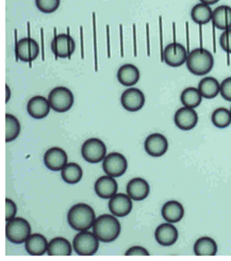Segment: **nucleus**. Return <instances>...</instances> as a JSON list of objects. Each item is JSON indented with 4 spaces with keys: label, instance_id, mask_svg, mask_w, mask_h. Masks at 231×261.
Returning <instances> with one entry per match:
<instances>
[{
    "label": "nucleus",
    "instance_id": "1",
    "mask_svg": "<svg viewBox=\"0 0 231 261\" xmlns=\"http://www.w3.org/2000/svg\"><path fill=\"white\" fill-rule=\"evenodd\" d=\"M121 226L117 217L113 215H102L96 218L93 225V232L100 242L110 243L115 241L120 234Z\"/></svg>",
    "mask_w": 231,
    "mask_h": 261
},
{
    "label": "nucleus",
    "instance_id": "2",
    "mask_svg": "<svg viewBox=\"0 0 231 261\" xmlns=\"http://www.w3.org/2000/svg\"><path fill=\"white\" fill-rule=\"evenodd\" d=\"M96 216L94 209L87 204L74 205L67 213L69 226L78 232L93 228Z\"/></svg>",
    "mask_w": 231,
    "mask_h": 261
},
{
    "label": "nucleus",
    "instance_id": "3",
    "mask_svg": "<svg viewBox=\"0 0 231 261\" xmlns=\"http://www.w3.org/2000/svg\"><path fill=\"white\" fill-rule=\"evenodd\" d=\"M213 66L214 58L209 50L200 47V48L193 49L189 53L187 67L193 75L204 76L211 72Z\"/></svg>",
    "mask_w": 231,
    "mask_h": 261
},
{
    "label": "nucleus",
    "instance_id": "4",
    "mask_svg": "<svg viewBox=\"0 0 231 261\" xmlns=\"http://www.w3.org/2000/svg\"><path fill=\"white\" fill-rule=\"evenodd\" d=\"M31 234L30 223L22 218H14L6 223V238L14 244H22Z\"/></svg>",
    "mask_w": 231,
    "mask_h": 261
},
{
    "label": "nucleus",
    "instance_id": "5",
    "mask_svg": "<svg viewBox=\"0 0 231 261\" xmlns=\"http://www.w3.org/2000/svg\"><path fill=\"white\" fill-rule=\"evenodd\" d=\"M99 242L94 232L89 230L79 231L72 240V248L79 256H93L98 251Z\"/></svg>",
    "mask_w": 231,
    "mask_h": 261
},
{
    "label": "nucleus",
    "instance_id": "6",
    "mask_svg": "<svg viewBox=\"0 0 231 261\" xmlns=\"http://www.w3.org/2000/svg\"><path fill=\"white\" fill-rule=\"evenodd\" d=\"M52 110L58 113H64L71 109L74 106L75 97L72 92L65 87H57L53 89L48 95Z\"/></svg>",
    "mask_w": 231,
    "mask_h": 261
},
{
    "label": "nucleus",
    "instance_id": "7",
    "mask_svg": "<svg viewBox=\"0 0 231 261\" xmlns=\"http://www.w3.org/2000/svg\"><path fill=\"white\" fill-rule=\"evenodd\" d=\"M15 55L16 61L32 63L40 55V45L30 35L27 38L17 40V31L15 30Z\"/></svg>",
    "mask_w": 231,
    "mask_h": 261
},
{
    "label": "nucleus",
    "instance_id": "8",
    "mask_svg": "<svg viewBox=\"0 0 231 261\" xmlns=\"http://www.w3.org/2000/svg\"><path fill=\"white\" fill-rule=\"evenodd\" d=\"M81 155L89 163L96 164L102 162L107 156V146L100 139L91 138L82 144Z\"/></svg>",
    "mask_w": 231,
    "mask_h": 261
},
{
    "label": "nucleus",
    "instance_id": "9",
    "mask_svg": "<svg viewBox=\"0 0 231 261\" xmlns=\"http://www.w3.org/2000/svg\"><path fill=\"white\" fill-rule=\"evenodd\" d=\"M76 49V44L74 39L70 37L69 28L67 29V33L56 34L55 29V38L52 42V50L56 57V59H70L71 55L74 54Z\"/></svg>",
    "mask_w": 231,
    "mask_h": 261
},
{
    "label": "nucleus",
    "instance_id": "10",
    "mask_svg": "<svg viewBox=\"0 0 231 261\" xmlns=\"http://www.w3.org/2000/svg\"><path fill=\"white\" fill-rule=\"evenodd\" d=\"M188 50L186 47L177 42H173L164 47L162 62L171 67H180L187 63Z\"/></svg>",
    "mask_w": 231,
    "mask_h": 261
},
{
    "label": "nucleus",
    "instance_id": "11",
    "mask_svg": "<svg viewBox=\"0 0 231 261\" xmlns=\"http://www.w3.org/2000/svg\"><path fill=\"white\" fill-rule=\"evenodd\" d=\"M128 168V162L124 155L119 152L108 153L102 161V170L109 176L114 178L123 176Z\"/></svg>",
    "mask_w": 231,
    "mask_h": 261
},
{
    "label": "nucleus",
    "instance_id": "12",
    "mask_svg": "<svg viewBox=\"0 0 231 261\" xmlns=\"http://www.w3.org/2000/svg\"><path fill=\"white\" fill-rule=\"evenodd\" d=\"M120 102L123 108L129 112L140 111L145 105L144 93L137 88H129L121 94Z\"/></svg>",
    "mask_w": 231,
    "mask_h": 261
},
{
    "label": "nucleus",
    "instance_id": "13",
    "mask_svg": "<svg viewBox=\"0 0 231 261\" xmlns=\"http://www.w3.org/2000/svg\"><path fill=\"white\" fill-rule=\"evenodd\" d=\"M109 210L117 218H125L132 211V198L128 194L116 193L109 200Z\"/></svg>",
    "mask_w": 231,
    "mask_h": 261
},
{
    "label": "nucleus",
    "instance_id": "14",
    "mask_svg": "<svg viewBox=\"0 0 231 261\" xmlns=\"http://www.w3.org/2000/svg\"><path fill=\"white\" fill-rule=\"evenodd\" d=\"M44 163L48 170L54 172L62 171V169L68 163L67 153L61 147H52L45 152Z\"/></svg>",
    "mask_w": 231,
    "mask_h": 261
},
{
    "label": "nucleus",
    "instance_id": "15",
    "mask_svg": "<svg viewBox=\"0 0 231 261\" xmlns=\"http://www.w3.org/2000/svg\"><path fill=\"white\" fill-rule=\"evenodd\" d=\"M174 122L179 129L188 132V130H192L196 127L198 123V114L194 109L184 106L176 111Z\"/></svg>",
    "mask_w": 231,
    "mask_h": 261
},
{
    "label": "nucleus",
    "instance_id": "16",
    "mask_svg": "<svg viewBox=\"0 0 231 261\" xmlns=\"http://www.w3.org/2000/svg\"><path fill=\"white\" fill-rule=\"evenodd\" d=\"M144 147L151 157H162L168 149V141L161 134H152L145 140Z\"/></svg>",
    "mask_w": 231,
    "mask_h": 261
},
{
    "label": "nucleus",
    "instance_id": "17",
    "mask_svg": "<svg viewBox=\"0 0 231 261\" xmlns=\"http://www.w3.org/2000/svg\"><path fill=\"white\" fill-rule=\"evenodd\" d=\"M94 189L97 196L104 199H110L117 193L118 184L114 177L106 174L96 180Z\"/></svg>",
    "mask_w": 231,
    "mask_h": 261
},
{
    "label": "nucleus",
    "instance_id": "18",
    "mask_svg": "<svg viewBox=\"0 0 231 261\" xmlns=\"http://www.w3.org/2000/svg\"><path fill=\"white\" fill-rule=\"evenodd\" d=\"M178 230L173 223H163L155 231L156 241L162 246H172L178 240Z\"/></svg>",
    "mask_w": 231,
    "mask_h": 261
},
{
    "label": "nucleus",
    "instance_id": "19",
    "mask_svg": "<svg viewBox=\"0 0 231 261\" xmlns=\"http://www.w3.org/2000/svg\"><path fill=\"white\" fill-rule=\"evenodd\" d=\"M52 110V107L48 98L44 96H34L27 105L28 114L34 120H43L48 116Z\"/></svg>",
    "mask_w": 231,
    "mask_h": 261
},
{
    "label": "nucleus",
    "instance_id": "20",
    "mask_svg": "<svg viewBox=\"0 0 231 261\" xmlns=\"http://www.w3.org/2000/svg\"><path fill=\"white\" fill-rule=\"evenodd\" d=\"M127 194L132 198V200L141 201L145 198H147L150 193L149 184L143 178H133L131 179L127 187Z\"/></svg>",
    "mask_w": 231,
    "mask_h": 261
},
{
    "label": "nucleus",
    "instance_id": "21",
    "mask_svg": "<svg viewBox=\"0 0 231 261\" xmlns=\"http://www.w3.org/2000/svg\"><path fill=\"white\" fill-rule=\"evenodd\" d=\"M48 242L41 233H31L25 242L26 251L31 256H43L47 253Z\"/></svg>",
    "mask_w": 231,
    "mask_h": 261
},
{
    "label": "nucleus",
    "instance_id": "22",
    "mask_svg": "<svg viewBox=\"0 0 231 261\" xmlns=\"http://www.w3.org/2000/svg\"><path fill=\"white\" fill-rule=\"evenodd\" d=\"M162 218L168 223H178L185 217V208L177 200H169L161 210Z\"/></svg>",
    "mask_w": 231,
    "mask_h": 261
},
{
    "label": "nucleus",
    "instance_id": "23",
    "mask_svg": "<svg viewBox=\"0 0 231 261\" xmlns=\"http://www.w3.org/2000/svg\"><path fill=\"white\" fill-rule=\"evenodd\" d=\"M141 74L139 68L133 64H125L120 66L117 72V80L125 87L136 86L140 80Z\"/></svg>",
    "mask_w": 231,
    "mask_h": 261
},
{
    "label": "nucleus",
    "instance_id": "24",
    "mask_svg": "<svg viewBox=\"0 0 231 261\" xmlns=\"http://www.w3.org/2000/svg\"><path fill=\"white\" fill-rule=\"evenodd\" d=\"M72 251V245L70 244V242L65 239L62 238V237H58V238H55L53 240L49 241L48 243V248H47V255L48 256H71Z\"/></svg>",
    "mask_w": 231,
    "mask_h": 261
},
{
    "label": "nucleus",
    "instance_id": "25",
    "mask_svg": "<svg viewBox=\"0 0 231 261\" xmlns=\"http://www.w3.org/2000/svg\"><path fill=\"white\" fill-rule=\"evenodd\" d=\"M212 23L214 28L228 30L231 28V7L220 6L213 10Z\"/></svg>",
    "mask_w": 231,
    "mask_h": 261
},
{
    "label": "nucleus",
    "instance_id": "26",
    "mask_svg": "<svg viewBox=\"0 0 231 261\" xmlns=\"http://www.w3.org/2000/svg\"><path fill=\"white\" fill-rule=\"evenodd\" d=\"M197 89L203 98L212 99L220 94L221 84L214 77H204L199 81Z\"/></svg>",
    "mask_w": 231,
    "mask_h": 261
},
{
    "label": "nucleus",
    "instance_id": "27",
    "mask_svg": "<svg viewBox=\"0 0 231 261\" xmlns=\"http://www.w3.org/2000/svg\"><path fill=\"white\" fill-rule=\"evenodd\" d=\"M194 254L199 257L215 256L217 254V244L210 237H201L194 244Z\"/></svg>",
    "mask_w": 231,
    "mask_h": 261
},
{
    "label": "nucleus",
    "instance_id": "28",
    "mask_svg": "<svg viewBox=\"0 0 231 261\" xmlns=\"http://www.w3.org/2000/svg\"><path fill=\"white\" fill-rule=\"evenodd\" d=\"M212 15L213 10L210 8V6L201 3L194 6L191 11V17L193 21L199 26H203L210 22L212 20Z\"/></svg>",
    "mask_w": 231,
    "mask_h": 261
},
{
    "label": "nucleus",
    "instance_id": "29",
    "mask_svg": "<svg viewBox=\"0 0 231 261\" xmlns=\"http://www.w3.org/2000/svg\"><path fill=\"white\" fill-rule=\"evenodd\" d=\"M61 176H62L63 180L66 184L75 185L82 179L83 171L78 163L70 162V163H67L62 169V171H61Z\"/></svg>",
    "mask_w": 231,
    "mask_h": 261
},
{
    "label": "nucleus",
    "instance_id": "30",
    "mask_svg": "<svg viewBox=\"0 0 231 261\" xmlns=\"http://www.w3.org/2000/svg\"><path fill=\"white\" fill-rule=\"evenodd\" d=\"M202 96L200 92L198 91L197 88H187L181 93V96H180V100L185 107H188V108H192V109H195L201 103L202 100Z\"/></svg>",
    "mask_w": 231,
    "mask_h": 261
},
{
    "label": "nucleus",
    "instance_id": "31",
    "mask_svg": "<svg viewBox=\"0 0 231 261\" xmlns=\"http://www.w3.org/2000/svg\"><path fill=\"white\" fill-rule=\"evenodd\" d=\"M20 134V123L13 114L6 113V143L14 141Z\"/></svg>",
    "mask_w": 231,
    "mask_h": 261
},
{
    "label": "nucleus",
    "instance_id": "32",
    "mask_svg": "<svg viewBox=\"0 0 231 261\" xmlns=\"http://www.w3.org/2000/svg\"><path fill=\"white\" fill-rule=\"evenodd\" d=\"M211 121L216 128H227L231 124V112L226 108H218L213 111Z\"/></svg>",
    "mask_w": 231,
    "mask_h": 261
},
{
    "label": "nucleus",
    "instance_id": "33",
    "mask_svg": "<svg viewBox=\"0 0 231 261\" xmlns=\"http://www.w3.org/2000/svg\"><path fill=\"white\" fill-rule=\"evenodd\" d=\"M61 0H35L36 8L46 14L56 12L60 7Z\"/></svg>",
    "mask_w": 231,
    "mask_h": 261
},
{
    "label": "nucleus",
    "instance_id": "34",
    "mask_svg": "<svg viewBox=\"0 0 231 261\" xmlns=\"http://www.w3.org/2000/svg\"><path fill=\"white\" fill-rule=\"evenodd\" d=\"M220 46L227 54H231V28L225 30L220 37Z\"/></svg>",
    "mask_w": 231,
    "mask_h": 261
},
{
    "label": "nucleus",
    "instance_id": "35",
    "mask_svg": "<svg viewBox=\"0 0 231 261\" xmlns=\"http://www.w3.org/2000/svg\"><path fill=\"white\" fill-rule=\"evenodd\" d=\"M17 213L16 204L11 198H6V222L14 219Z\"/></svg>",
    "mask_w": 231,
    "mask_h": 261
},
{
    "label": "nucleus",
    "instance_id": "36",
    "mask_svg": "<svg viewBox=\"0 0 231 261\" xmlns=\"http://www.w3.org/2000/svg\"><path fill=\"white\" fill-rule=\"evenodd\" d=\"M220 94L225 100L231 101V77H228L225 80H223L221 84Z\"/></svg>",
    "mask_w": 231,
    "mask_h": 261
},
{
    "label": "nucleus",
    "instance_id": "37",
    "mask_svg": "<svg viewBox=\"0 0 231 261\" xmlns=\"http://www.w3.org/2000/svg\"><path fill=\"white\" fill-rule=\"evenodd\" d=\"M93 37H94V62L95 72H98V56H97V37H96V14L93 13Z\"/></svg>",
    "mask_w": 231,
    "mask_h": 261
},
{
    "label": "nucleus",
    "instance_id": "38",
    "mask_svg": "<svg viewBox=\"0 0 231 261\" xmlns=\"http://www.w3.org/2000/svg\"><path fill=\"white\" fill-rule=\"evenodd\" d=\"M125 256H149V252L142 246H133L125 253Z\"/></svg>",
    "mask_w": 231,
    "mask_h": 261
},
{
    "label": "nucleus",
    "instance_id": "39",
    "mask_svg": "<svg viewBox=\"0 0 231 261\" xmlns=\"http://www.w3.org/2000/svg\"><path fill=\"white\" fill-rule=\"evenodd\" d=\"M107 53L108 58H111V46H110V26L107 25Z\"/></svg>",
    "mask_w": 231,
    "mask_h": 261
},
{
    "label": "nucleus",
    "instance_id": "40",
    "mask_svg": "<svg viewBox=\"0 0 231 261\" xmlns=\"http://www.w3.org/2000/svg\"><path fill=\"white\" fill-rule=\"evenodd\" d=\"M132 29H133V56L137 57L138 56V48H137V28L136 25L133 23L132 25Z\"/></svg>",
    "mask_w": 231,
    "mask_h": 261
},
{
    "label": "nucleus",
    "instance_id": "41",
    "mask_svg": "<svg viewBox=\"0 0 231 261\" xmlns=\"http://www.w3.org/2000/svg\"><path fill=\"white\" fill-rule=\"evenodd\" d=\"M120 32V57H124V39H123V25H119Z\"/></svg>",
    "mask_w": 231,
    "mask_h": 261
},
{
    "label": "nucleus",
    "instance_id": "42",
    "mask_svg": "<svg viewBox=\"0 0 231 261\" xmlns=\"http://www.w3.org/2000/svg\"><path fill=\"white\" fill-rule=\"evenodd\" d=\"M146 38H147V56H150V41H149V25L146 23Z\"/></svg>",
    "mask_w": 231,
    "mask_h": 261
},
{
    "label": "nucleus",
    "instance_id": "43",
    "mask_svg": "<svg viewBox=\"0 0 231 261\" xmlns=\"http://www.w3.org/2000/svg\"><path fill=\"white\" fill-rule=\"evenodd\" d=\"M80 43H81V58L84 59V47H83V27H80Z\"/></svg>",
    "mask_w": 231,
    "mask_h": 261
},
{
    "label": "nucleus",
    "instance_id": "44",
    "mask_svg": "<svg viewBox=\"0 0 231 261\" xmlns=\"http://www.w3.org/2000/svg\"><path fill=\"white\" fill-rule=\"evenodd\" d=\"M218 2H220V0H200L201 4H206V5H208V6L215 5V4H217Z\"/></svg>",
    "mask_w": 231,
    "mask_h": 261
},
{
    "label": "nucleus",
    "instance_id": "45",
    "mask_svg": "<svg viewBox=\"0 0 231 261\" xmlns=\"http://www.w3.org/2000/svg\"><path fill=\"white\" fill-rule=\"evenodd\" d=\"M6 92H7V96H6V103H7V102H9L10 97H11V90L8 85H6Z\"/></svg>",
    "mask_w": 231,
    "mask_h": 261
},
{
    "label": "nucleus",
    "instance_id": "46",
    "mask_svg": "<svg viewBox=\"0 0 231 261\" xmlns=\"http://www.w3.org/2000/svg\"><path fill=\"white\" fill-rule=\"evenodd\" d=\"M43 29H41V32H42V59L44 60L45 57H44V35H43Z\"/></svg>",
    "mask_w": 231,
    "mask_h": 261
},
{
    "label": "nucleus",
    "instance_id": "47",
    "mask_svg": "<svg viewBox=\"0 0 231 261\" xmlns=\"http://www.w3.org/2000/svg\"><path fill=\"white\" fill-rule=\"evenodd\" d=\"M230 112H231V108H230Z\"/></svg>",
    "mask_w": 231,
    "mask_h": 261
}]
</instances>
